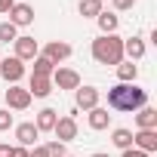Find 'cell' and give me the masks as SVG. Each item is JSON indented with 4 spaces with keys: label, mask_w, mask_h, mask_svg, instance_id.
<instances>
[{
    "label": "cell",
    "mask_w": 157,
    "mask_h": 157,
    "mask_svg": "<svg viewBox=\"0 0 157 157\" xmlns=\"http://www.w3.org/2000/svg\"><path fill=\"white\" fill-rule=\"evenodd\" d=\"M148 105V93L136 83H114L108 90V108L111 111H139Z\"/></svg>",
    "instance_id": "cell-1"
},
{
    "label": "cell",
    "mask_w": 157,
    "mask_h": 157,
    "mask_svg": "<svg viewBox=\"0 0 157 157\" xmlns=\"http://www.w3.org/2000/svg\"><path fill=\"white\" fill-rule=\"evenodd\" d=\"M93 59L99 65H120L123 62V40L117 34H102L93 40Z\"/></svg>",
    "instance_id": "cell-2"
},
{
    "label": "cell",
    "mask_w": 157,
    "mask_h": 157,
    "mask_svg": "<svg viewBox=\"0 0 157 157\" xmlns=\"http://www.w3.org/2000/svg\"><path fill=\"white\" fill-rule=\"evenodd\" d=\"M0 77L13 86V83H19L22 77H25V62H19L16 56H6L3 62H0Z\"/></svg>",
    "instance_id": "cell-3"
},
{
    "label": "cell",
    "mask_w": 157,
    "mask_h": 157,
    "mask_svg": "<svg viewBox=\"0 0 157 157\" xmlns=\"http://www.w3.org/2000/svg\"><path fill=\"white\" fill-rule=\"evenodd\" d=\"M49 80H52L56 90H77L80 86V74H77L74 68H56Z\"/></svg>",
    "instance_id": "cell-4"
},
{
    "label": "cell",
    "mask_w": 157,
    "mask_h": 157,
    "mask_svg": "<svg viewBox=\"0 0 157 157\" xmlns=\"http://www.w3.org/2000/svg\"><path fill=\"white\" fill-rule=\"evenodd\" d=\"M13 46H16V59H19V62H34V59L40 56V46H37L34 37H16Z\"/></svg>",
    "instance_id": "cell-5"
},
{
    "label": "cell",
    "mask_w": 157,
    "mask_h": 157,
    "mask_svg": "<svg viewBox=\"0 0 157 157\" xmlns=\"http://www.w3.org/2000/svg\"><path fill=\"white\" fill-rule=\"evenodd\" d=\"M6 105H10L13 111H25V108L31 105V93H28L25 86H19V83H13V86L6 90Z\"/></svg>",
    "instance_id": "cell-6"
},
{
    "label": "cell",
    "mask_w": 157,
    "mask_h": 157,
    "mask_svg": "<svg viewBox=\"0 0 157 157\" xmlns=\"http://www.w3.org/2000/svg\"><path fill=\"white\" fill-rule=\"evenodd\" d=\"M52 132H56V142H71V139H77V117H59L56 120V126H52Z\"/></svg>",
    "instance_id": "cell-7"
},
{
    "label": "cell",
    "mask_w": 157,
    "mask_h": 157,
    "mask_svg": "<svg viewBox=\"0 0 157 157\" xmlns=\"http://www.w3.org/2000/svg\"><path fill=\"white\" fill-rule=\"evenodd\" d=\"M74 102H77V108L93 111V108H99V90L96 86H77L74 90Z\"/></svg>",
    "instance_id": "cell-8"
},
{
    "label": "cell",
    "mask_w": 157,
    "mask_h": 157,
    "mask_svg": "<svg viewBox=\"0 0 157 157\" xmlns=\"http://www.w3.org/2000/svg\"><path fill=\"white\" fill-rule=\"evenodd\" d=\"M132 148H139L145 154L157 151V129H139V132H132Z\"/></svg>",
    "instance_id": "cell-9"
},
{
    "label": "cell",
    "mask_w": 157,
    "mask_h": 157,
    "mask_svg": "<svg viewBox=\"0 0 157 157\" xmlns=\"http://www.w3.org/2000/svg\"><path fill=\"white\" fill-rule=\"evenodd\" d=\"M10 22H13L16 28L31 25V22H34V6H28V3H16V6L10 10Z\"/></svg>",
    "instance_id": "cell-10"
},
{
    "label": "cell",
    "mask_w": 157,
    "mask_h": 157,
    "mask_svg": "<svg viewBox=\"0 0 157 157\" xmlns=\"http://www.w3.org/2000/svg\"><path fill=\"white\" fill-rule=\"evenodd\" d=\"M40 56H46L52 65H59V62H65V59L71 56V46H68L65 40H52V43H46V49H43Z\"/></svg>",
    "instance_id": "cell-11"
},
{
    "label": "cell",
    "mask_w": 157,
    "mask_h": 157,
    "mask_svg": "<svg viewBox=\"0 0 157 157\" xmlns=\"http://www.w3.org/2000/svg\"><path fill=\"white\" fill-rule=\"evenodd\" d=\"M16 139H19L22 148H34L37 139H40V129H37L34 123H19V126H16Z\"/></svg>",
    "instance_id": "cell-12"
},
{
    "label": "cell",
    "mask_w": 157,
    "mask_h": 157,
    "mask_svg": "<svg viewBox=\"0 0 157 157\" xmlns=\"http://www.w3.org/2000/svg\"><path fill=\"white\" fill-rule=\"evenodd\" d=\"M28 93H31V99H46V96L52 93V80H49V77H34V74H31Z\"/></svg>",
    "instance_id": "cell-13"
},
{
    "label": "cell",
    "mask_w": 157,
    "mask_h": 157,
    "mask_svg": "<svg viewBox=\"0 0 157 157\" xmlns=\"http://www.w3.org/2000/svg\"><path fill=\"white\" fill-rule=\"evenodd\" d=\"M56 120H59V111H56V108H43V111L37 114V120H34V126H37L40 132H52V126H56Z\"/></svg>",
    "instance_id": "cell-14"
},
{
    "label": "cell",
    "mask_w": 157,
    "mask_h": 157,
    "mask_svg": "<svg viewBox=\"0 0 157 157\" xmlns=\"http://www.w3.org/2000/svg\"><path fill=\"white\" fill-rule=\"evenodd\" d=\"M123 56H129V62L142 59V56H145V40H142V37H129V40H123Z\"/></svg>",
    "instance_id": "cell-15"
},
{
    "label": "cell",
    "mask_w": 157,
    "mask_h": 157,
    "mask_svg": "<svg viewBox=\"0 0 157 157\" xmlns=\"http://www.w3.org/2000/svg\"><path fill=\"white\" fill-rule=\"evenodd\" d=\"M108 123H111V114H108V108H93L90 111V129H108Z\"/></svg>",
    "instance_id": "cell-16"
},
{
    "label": "cell",
    "mask_w": 157,
    "mask_h": 157,
    "mask_svg": "<svg viewBox=\"0 0 157 157\" xmlns=\"http://www.w3.org/2000/svg\"><path fill=\"white\" fill-rule=\"evenodd\" d=\"M136 123H139V129H157V111L154 108H139V114H136Z\"/></svg>",
    "instance_id": "cell-17"
},
{
    "label": "cell",
    "mask_w": 157,
    "mask_h": 157,
    "mask_svg": "<svg viewBox=\"0 0 157 157\" xmlns=\"http://www.w3.org/2000/svg\"><path fill=\"white\" fill-rule=\"evenodd\" d=\"M111 142L120 148V151H126V148H132V129H126V126H117L114 132H111Z\"/></svg>",
    "instance_id": "cell-18"
},
{
    "label": "cell",
    "mask_w": 157,
    "mask_h": 157,
    "mask_svg": "<svg viewBox=\"0 0 157 157\" xmlns=\"http://www.w3.org/2000/svg\"><path fill=\"white\" fill-rule=\"evenodd\" d=\"M77 13H80L83 19H99V13H102V0H80V3H77Z\"/></svg>",
    "instance_id": "cell-19"
},
{
    "label": "cell",
    "mask_w": 157,
    "mask_h": 157,
    "mask_svg": "<svg viewBox=\"0 0 157 157\" xmlns=\"http://www.w3.org/2000/svg\"><path fill=\"white\" fill-rule=\"evenodd\" d=\"M117 77H120V83H136L139 65H132V62H120V65H117Z\"/></svg>",
    "instance_id": "cell-20"
},
{
    "label": "cell",
    "mask_w": 157,
    "mask_h": 157,
    "mask_svg": "<svg viewBox=\"0 0 157 157\" xmlns=\"http://www.w3.org/2000/svg\"><path fill=\"white\" fill-rule=\"evenodd\" d=\"M96 22H99L102 34H114V31H117V25H120V19H117L114 13H105V10L99 13V19H96Z\"/></svg>",
    "instance_id": "cell-21"
},
{
    "label": "cell",
    "mask_w": 157,
    "mask_h": 157,
    "mask_svg": "<svg viewBox=\"0 0 157 157\" xmlns=\"http://www.w3.org/2000/svg\"><path fill=\"white\" fill-rule=\"evenodd\" d=\"M52 71H56V65L46 56H37L34 59V77H52Z\"/></svg>",
    "instance_id": "cell-22"
},
{
    "label": "cell",
    "mask_w": 157,
    "mask_h": 157,
    "mask_svg": "<svg viewBox=\"0 0 157 157\" xmlns=\"http://www.w3.org/2000/svg\"><path fill=\"white\" fill-rule=\"evenodd\" d=\"M19 37V28L13 25V22H0V40H3V43H13Z\"/></svg>",
    "instance_id": "cell-23"
},
{
    "label": "cell",
    "mask_w": 157,
    "mask_h": 157,
    "mask_svg": "<svg viewBox=\"0 0 157 157\" xmlns=\"http://www.w3.org/2000/svg\"><path fill=\"white\" fill-rule=\"evenodd\" d=\"M46 151H49V157H65V154H68L65 142H49V145H46Z\"/></svg>",
    "instance_id": "cell-24"
},
{
    "label": "cell",
    "mask_w": 157,
    "mask_h": 157,
    "mask_svg": "<svg viewBox=\"0 0 157 157\" xmlns=\"http://www.w3.org/2000/svg\"><path fill=\"white\" fill-rule=\"evenodd\" d=\"M13 126V114H10V108H0V132H6Z\"/></svg>",
    "instance_id": "cell-25"
},
{
    "label": "cell",
    "mask_w": 157,
    "mask_h": 157,
    "mask_svg": "<svg viewBox=\"0 0 157 157\" xmlns=\"http://www.w3.org/2000/svg\"><path fill=\"white\" fill-rule=\"evenodd\" d=\"M111 3H114V10H132L136 0H111Z\"/></svg>",
    "instance_id": "cell-26"
},
{
    "label": "cell",
    "mask_w": 157,
    "mask_h": 157,
    "mask_svg": "<svg viewBox=\"0 0 157 157\" xmlns=\"http://www.w3.org/2000/svg\"><path fill=\"white\" fill-rule=\"evenodd\" d=\"M28 157H49V151H46V145H34V151Z\"/></svg>",
    "instance_id": "cell-27"
},
{
    "label": "cell",
    "mask_w": 157,
    "mask_h": 157,
    "mask_svg": "<svg viewBox=\"0 0 157 157\" xmlns=\"http://www.w3.org/2000/svg\"><path fill=\"white\" fill-rule=\"evenodd\" d=\"M13 6H16V0H0V16H6Z\"/></svg>",
    "instance_id": "cell-28"
},
{
    "label": "cell",
    "mask_w": 157,
    "mask_h": 157,
    "mask_svg": "<svg viewBox=\"0 0 157 157\" xmlns=\"http://www.w3.org/2000/svg\"><path fill=\"white\" fill-rule=\"evenodd\" d=\"M123 157H151V154H145V151H139V148H126Z\"/></svg>",
    "instance_id": "cell-29"
},
{
    "label": "cell",
    "mask_w": 157,
    "mask_h": 157,
    "mask_svg": "<svg viewBox=\"0 0 157 157\" xmlns=\"http://www.w3.org/2000/svg\"><path fill=\"white\" fill-rule=\"evenodd\" d=\"M28 154H31V151H28V148H22V145H16V148H13V154H10V157H28Z\"/></svg>",
    "instance_id": "cell-30"
},
{
    "label": "cell",
    "mask_w": 157,
    "mask_h": 157,
    "mask_svg": "<svg viewBox=\"0 0 157 157\" xmlns=\"http://www.w3.org/2000/svg\"><path fill=\"white\" fill-rule=\"evenodd\" d=\"M10 154H13V148H10V145H3V142H0V157H10Z\"/></svg>",
    "instance_id": "cell-31"
},
{
    "label": "cell",
    "mask_w": 157,
    "mask_h": 157,
    "mask_svg": "<svg viewBox=\"0 0 157 157\" xmlns=\"http://www.w3.org/2000/svg\"><path fill=\"white\" fill-rule=\"evenodd\" d=\"M93 157H111V154H102V151H99V154H93Z\"/></svg>",
    "instance_id": "cell-32"
},
{
    "label": "cell",
    "mask_w": 157,
    "mask_h": 157,
    "mask_svg": "<svg viewBox=\"0 0 157 157\" xmlns=\"http://www.w3.org/2000/svg\"><path fill=\"white\" fill-rule=\"evenodd\" d=\"M65 157H74V154H65Z\"/></svg>",
    "instance_id": "cell-33"
}]
</instances>
